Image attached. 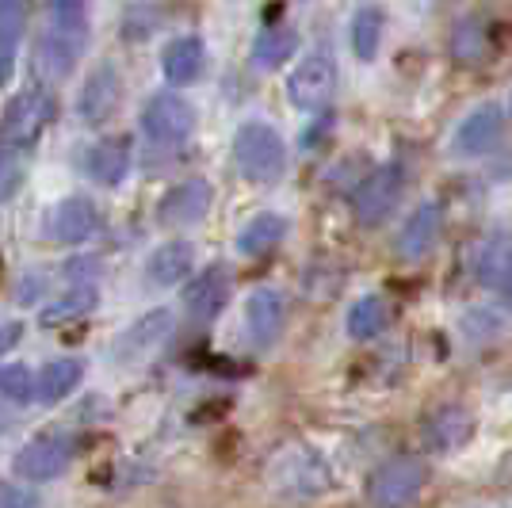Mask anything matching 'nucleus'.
<instances>
[{
	"mask_svg": "<svg viewBox=\"0 0 512 508\" xmlns=\"http://www.w3.org/2000/svg\"><path fill=\"white\" fill-rule=\"evenodd\" d=\"M234 161L249 184H276L287 172V142L268 123H241L234 134Z\"/></svg>",
	"mask_w": 512,
	"mask_h": 508,
	"instance_id": "f257e3e1",
	"label": "nucleus"
},
{
	"mask_svg": "<svg viewBox=\"0 0 512 508\" xmlns=\"http://www.w3.org/2000/svg\"><path fill=\"white\" fill-rule=\"evenodd\" d=\"M54 111H58V104H54V96L46 88H23V92H16L8 100V107H4V115H0V146L31 149L43 138V130L50 127Z\"/></svg>",
	"mask_w": 512,
	"mask_h": 508,
	"instance_id": "f03ea898",
	"label": "nucleus"
},
{
	"mask_svg": "<svg viewBox=\"0 0 512 508\" xmlns=\"http://www.w3.org/2000/svg\"><path fill=\"white\" fill-rule=\"evenodd\" d=\"M425 489V463L417 455H394L367 478L371 508H409Z\"/></svg>",
	"mask_w": 512,
	"mask_h": 508,
	"instance_id": "7ed1b4c3",
	"label": "nucleus"
},
{
	"mask_svg": "<svg viewBox=\"0 0 512 508\" xmlns=\"http://www.w3.org/2000/svg\"><path fill=\"white\" fill-rule=\"evenodd\" d=\"M402 195H406V169H402L398 161H390V165H383V169H375L360 188H356V195H352L356 222L367 226V230L383 226L386 218L398 211Z\"/></svg>",
	"mask_w": 512,
	"mask_h": 508,
	"instance_id": "20e7f679",
	"label": "nucleus"
},
{
	"mask_svg": "<svg viewBox=\"0 0 512 508\" xmlns=\"http://www.w3.org/2000/svg\"><path fill=\"white\" fill-rule=\"evenodd\" d=\"M333 88H337V62L329 50H314L287 77V100L302 111H318L333 100Z\"/></svg>",
	"mask_w": 512,
	"mask_h": 508,
	"instance_id": "39448f33",
	"label": "nucleus"
},
{
	"mask_svg": "<svg viewBox=\"0 0 512 508\" xmlns=\"http://www.w3.org/2000/svg\"><path fill=\"white\" fill-rule=\"evenodd\" d=\"M272 482H276L279 493L287 497H318L329 489L333 474H329V463L306 451V447H295V451H283L272 466Z\"/></svg>",
	"mask_w": 512,
	"mask_h": 508,
	"instance_id": "423d86ee",
	"label": "nucleus"
},
{
	"mask_svg": "<svg viewBox=\"0 0 512 508\" xmlns=\"http://www.w3.org/2000/svg\"><path fill=\"white\" fill-rule=\"evenodd\" d=\"M73 440L62 432H43L35 440H27L16 455L12 470L20 474L23 482H54L58 474H65V466L73 463Z\"/></svg>",
	"mask_w": 512,
	"mask_h": 508,
	"instance_id": "0eeeda50",
	"label": "nucleus"
},
{
	"mask_svg": "<svg viewBox=\"0 0 512 508\" xmlns=\"http://www.w3.org/2000/svg\"><path fill=\"white\" fill-rule=\"evenodd\" d=\"M142 130L157 146H180L195 130V107L176 92H157L142 111Z\"/></svg>",
	"mask_w": 512,
	"mask_h": 508,
	"instance_id": "6e6552de",
	"label": "nucleus"
},
{
	"mask_svg": "<svg viewBox=\"0 0 512 508\" xmlns=\"http://www.w3.org/2000/svg\"><path fill=\"white\" fill-rule=\"evenodd\" d=\"M470 440H474V413H470L467 405L444 402L421 421V444L432 455H451V451L467 447Z\"/></svg>",
	"mask_w": 512,
	"mask_h": 508,
	"instance_id": "1a4fd4ad",
	"label": "nucleus"
},
{
	"mask_svg": "<svg viewBox=\"0 0 512 508\" xmlns=\"http://www.w3.org/2000/svg\"><path fill=\"white\" fill-rule=\"evenodd\" d=\"M505 123H509V115H505L501 104H478L467 119L455 127L451 153H455V157H482V153H490V149L501 142Z\"/></svg>",
	"mask_w": 512,
	"mask_h": 508,
	"instance_id": "9d476101",
	"label": "nucleus"
},
{
	"mask_svg": "<svg viewBox=\"0 0 512 508\" xmlns=\"http://www.w3.org/2000/svg\"><path fill=\"white\" fill-rule=\"evenodd\" d=\"M474 279L501 298H512V237L490 230L474 249Z\"/></svg>",
	"mask_w": 512,
	"mask_h": 508,
	"instance_id": "9b49d317",
	"label": "nucleus"
},
{
	"mask_svg": "<svg viewBox=\"0 0 512 508\" xmlns=\"http://www.w3.org/2000/svg\"><path fill=\"white\" fill-rule=\"evenodd\" d=\"M119 100H123V81H119L115 65H96L88 73L81 96H77V115L88 127H104L107 119L119 111Z\"/></svg>",
	"mask_w": 512,
	"mask_h": 508,
	"instance_id": "f8f14e48",
	"label": "nucleus"
},
{
	"mask_svg": "<svg viewBox=\"0 0 512 508\" xmlns=\"http://www.w3.org/2000/svg\"><path fill=\"white\" fill-rule=\"evenodd\" d=\"M440 226H444V211H440V203L436 199H425V203H417L409 218L402 222V230H398V241H394V249L402 260H425L432 253V245L440 241Z\"/></svg>",
	"mask_w": 512,
	"mask_h": 508,
	"instance_id": "ddd939ff",
	"label": "nucleus"
},
{
	"mask_svg": "<svg viewBox=\"0 0 512 508\" xmlns=\"http://www.w3.org/2000/svg\"><path fill=\"white\" fill-rule=\"evenodd\" d=\"M287 325V298L276 287H256L245 298V329L256 348H272Z\"/></svg>",
	"mask_w": 512,
	"mask_h": 508,
	"instance_id": "4468645a",
	"label": "nucleus"
},
{
	"mask_svg": "<svg viewBox=\"0 0 512 508\" xmlns=\"http://www.w3.org/2000/svg\"><path fill=\"white\" fill-rule=\"evenodd\" d=\"M211 199H214V191L203 176L180 180V184H172V188L161 195L157 218H161L165 226H192V222H199L203 214L211 211Z\"/></svg>",
	"mask_w": 512,
	"mask_h": 508,
	"instance_id": "2eb2a0df",
	"label": "nucleus"
},
{
	"mask_svg": "<svg viewBox=\"0 0 512 508\" xmlns=\"http://www.w3.org/2000/svg\"><path fill=\"white\" fill-rule=\"evenodd\" d=\"M230 272L222 268V264H211V268H203V272H195L188 279V287H184V306H188V314L195 321H214L222 310H226V302H230Z\"/></svg>",
	"mask_w": 512,
	"mask_h": 508,
	"instance_id": "dca6fc26",
	"label": "nucleus"
},
{
	"mask_svg": "<svg viewBox=\"0 0 512 508\" xmlns=\"http://www.w3.org/2000/svg\"><path fill=\"white\" fill-rule=\"evenodd\" d=\"M85 50V35L81 31H65V27H54L35 39V69L46 73V77H69L73 65Z\"/></svg>",
	"mask_w": 512,
	"mask_h": 508,
	"instance_id": "f3484780",
	"label": "nucleus"
},
{
	"mask_svg": "<svg viewBox=\"0 0 512 508\" xmlns=\"http://www.w3.org/2000/svg\"><path fill=\"white\" fill-rule=\"evenodd\" d=\"M96 226H100V214H96V203L85 195H69L50 214V237L58 245H81L96 233Z\"/></svg>",
	"mask_w": 512,
	"mask_h": 508,
	"instance_id": "a211bd4d",
	"label": "nucleus"
},
{
	"mask_svg": "<svg viewBox=\"0 0 512 508\" xmlns=\"http://www.w3.org/2000/svg\"><path fill=\"white\" fill-rule=\"evenodd\" d=\"M85 169L96 184L115 188L130 169V138L127 134H111V138H104V142H96V146L88 149Z\"/></svg>",
	"mask_w": 512,
	"mask_h": 508,
	"instance_id": "6ab92c4d",
	"label": "nucleus"
},
{
	"mask_svg": "<svg viewBox=\"0 0 512 508\" xmlns=\"http://www.w3.org/2000/svg\"><path fill=\"white\" fill-rule=\"evenodd\" d=\"M85 379V360L77 356H62V360H50L35 375V402L43 405H58L62 398H69Z\"/></svg>",
	"mask_w": 512,
	"mask_h": 508,
	"instance_id": "aec40b11",
	"label": "nucleus"
},
{
	"mask_svg": "<svg viewBox=\"0 0 512 508\" xmlns=\"http://www.w3.org/2000/svg\"><path fill=\"white\" fill-rule=\"evenodd\" d=\"M172 333V314L169 310H150L146 318H138L134 325H130L127 333L119 337V344H115V356L119 360H138V356H146V352H153L161 340Z\"/></svg>",
	"mask_w": 512,
	"mask_h": 508,
	"instance_id": "412c9836",
	"label": "nucleus"
},
{
	"mask_svg": "<svg viewBox=\"0 0 512 508\" xmlns=\"http://www.w3.org/2000/svg\"><path fill=\"white\" fill-rule=\"evenodd\" d=\"M207 65V46L195 35H184V39H172L161 54V73L169 85H192L195 77L203 73Z\"/></svg>",
	"mask_w": 512,
	"mask_h": 508,
	"instance_id": "4be33fe9",
	"label": "nucleus"
},
{
	"mask_svg": "<svg viewBox=\"0 0 512 508\" xmlns=\"http://www.w3.org/2000/svg\"><path fill=\"white\" fill-rule=\"evenodd\" d=\"M192 264H195V253L188 241H165L146 260V276H150L153 287H172V283L188 279Z\"/></svg>",
	"mask_w": 512,
	"mask_h": 508,
	"instance_id": "5701e85b",
	"label": "nucleus"
},
{
	"mask_svg": "<svg viewBox=\"0 0 512 508\" xmlns=\"http://www.w3.org/2000/svg\"><path fill=\"white\" fill-rule=\"evenodd\" d=\"M287 237V218L283 214H253L241 230H237V253L241 256H268L279 249V241Z\"/></svg>",
	"mask_w": 512,
	"mask_h": 508,
	"instance_id": "b1692460",
	"label": "nucleus"
},
{
	"mask_svg": "<svg viewBox=\"0 0 512 508\" xmlns=\"http://www.w3.org/2000/svg\"><path fill=\"white\" fill-rule=\"evenodd\" d=\"M295 50H299V31L291 23H272V27H264L256 35L253 65L264 69V73H272L279 65H287V58H295Z\"/></svg>",
	"mask_w": 512,
	"mask_h": 508,
	"instance_id": "393cba45",
	"label": "nucleus"
},
{
	"mask_svg": "<svg viewBox=\"0 0 512 508\" xmlns=\"http://www.w3.org/2000/svg\"><path fill=\"white\" fill-rule=\"evenodd\" d=\"M386 325H390V306H386L383 295H363L348 306V318H344V329L352 340H371L379 337Z\"/></svg>",
	"mask_w": 512,
	"mask_h": 508,
	"instance_id": "a878e982",
	"label": "nucleus"
},
{
	"mask_svg": "<svg viewBox=\"0 0 512 508\" xmlns=\"http://www.w3.org/2000/svg\"><path fill=\"white\" fill-rule=\"evenodd\" d=\"M383 27L386 16L383 8H375V4H367L352 16V50H356L360 62H375V54L383 46Z\"/></svg>",
	"mask_w": 512,
	"mask_h": 508,
	"instance_id": "bb28decb",
	"label": "nucleus"
},
{
	"mask_svg": "<svg viewBox=\"0 0 512 508\" xmlns=\"http://www.w3.org/2000/svg\"><path fill=\"white\" fill-rule=\"evenodd\" d=\"M92 306H96V287H73L58 302L43 306L39 321L50 325V329H58V325H69V321H81L85 314H92Z\"/></svg>",
	"mask_w": 512,
	"mask_h": 508,
	"instance_id": "cd10ccee",
	"label": "nucleus"
},
{
	"mask_svg": "<svg viewBox=\"0 0 512 508\" xmlns=\"http://www.w3.org/2000/svg\"><path fill=\"white\" fill-rule=\"evenodd\" d=\"M451 54L459 65H478L486 62V27L478 20H463L451 35Z\"/></svg>",
	"mask_w": 512,
	"mask_h": 508,
	"instance_id": "c85d7f7f",
	"label": "nucleus"
},
{
	"mask_svg": "<svg viewBox=\"0 0 512 508\" xmlns=\"http://www.w3.org/2000/svg\"><path fill=\"white\" fill-rule=\"evenodd\" d=\"M0 394L16 405L35 402V375L23 363H4L0 367Z\"/></svg>",
	"mask_w": 512,
	"mask_h": 508,
	"instance_id": "c756f323",
	"label": "nucleus"
},
{
	"mask_svg": "<svg viewBox=\"0 0 512 508\" xmlns=\"http://www.w3.org/2000/svg\"><path fill=\"white\" fill-rule=\"evenodd\" d=\"M54 20L65 31H81L85 35L88 20V0H54Z\"/></svg>",
	"mask_w": 512,
	"mask_h": 508,
	"instance_id": "7c9ffc66",
	"label": "nucleus"
},
{
	"mask_svg": "<svg viewBox=\"0 0 512 508\" xmlns=\"http://www.w3.org/2000/svg\"><path fill=\"white\" fill-rule=\"evenodd\" d=\"M23 184V169L8 157V153H0V203H8Z\"/></svg>",
	"mask_w": 512,
	"mask_h": 508,
	"instance_id": "2f4dec72",
	"label": "nucleus"
},
{
	"mask_svg": "<svg viewBox=\"0 0 512 508\" xmlns=\"http://www.w3.org/2000/svg\"><path fill=\"white\" fill-rule=\"evenodd\" d=\"M23 8L20 0H0V39H20Z\"/></svg>",
	"mask_w": 512,
	"mask_h": 508,
	"instance_id": "473e14b6",
	"label": "nucleus"
},
{
	"mask_svg": "<svg viewBox=\"0 0 512 508\" xmlns=\"http://www.w3.org/2000/svg\"><path fill=\"white\" fill-rule=\"evenodd\" d=\"M35 493L23 486H12V482H0V508H35Z\"/></svg>",
	"mask_w": 512,
	"mask_h": 508,
	"instance_id": "72a5a7b5",
	"label": "nucleus"
},
{
	"mask_svg": "<svg viewBox=\"0 0 512 508\" xmlns=\"http://www.w3.org/2000/svg\"><path fill=\"white\" fill-rule=\"evenodd\" d=\"M43 295H46V276L39 268H31L20 283V302L23 306H35V302H43Z\"/></svg>",
	"mask_w": 512,
	"mask_h": 508,
	"instance_id": "f704fd0d",
	"label": "nucleus"
},
{
	"mask_svg": "<svg viewBox=\"0 0 512 508\" xmlns=\"http://www.w3.org/2000/svg\"><path fill=\"white\" fill-rule=\"evenodd\" d=\"M96 268H100V260L96 256H77V260H69L62 268V276L73 283V287H81V279H92L96 276Z\"/></svg>",
	"mask_w": 512,
	"mask_h": 508,
	"instance_id": "c9c22d12",
	"label": "nucleus"
},
{
	"mask_svg": "<svg viewBox=\"0 0 512 508\" xmlns=\"http://www.w3.org/2000/svg\"><path fill=\"white\" fill-rule=\"evenodd\" d=\"M20 337H23V325L20 321H8V325H0V360L20 344Z\"/></svg>",
	"mask_w": 512,
	"mask_h": 508,
	"instance_id": "e433bc0d",
	"label": "nucleus"
},
{
	"mask_svg": "<svg viewBox=\"0 0 512 508\" xmlns=\"http://www.w3.org/2000/svg\"><path fill=\"white\" fill-rule=\"evenodd\" d=\"M8 424H12V417H8V409H4V405H0V436H4V432H8Z\"/></svg>",
	"mask_w": 512,
	"mask_h": 508,
	"instance_id": "4c0bfd02",
	"label": "nucleus"
}]
</instances>
